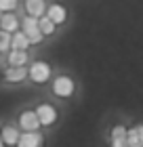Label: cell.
<instances>
[{
  "instance_id": "52a82bcc",
  "label": "cell",
  "mask_w": 143,
  "mask_h": 147,
  "mask_svg": "<svg viewBox=\"0 0 143 147\" xmlns=\"http://www.w3.org/2000/svg\"><path fill=\"white\" fill-rule=\"evenodd\" d=\"M0 28L6 30V32H17V30H21V21H19V17L15 15V13H11V11H4L2 13V17H0Z\"/></svg>"
},
{
  "instance_id": "2e32d148",
  "label": "cell",
  "mask_w": 143,
  "mask_h": 147,
  "mask_svg": "<svg viewBox=\"0 0 143 147\" xmlns=\"http://www.w3.org/2000/svg\"><path fill=\"white\" fill-rule=\"evenodd\" d=\"M13 49V34L6 30H0V53H6Z\"/></svg>"
},
{
  "instance_id": "d6986e66",
  "label": "cell",
  "mask_w": 143,
  "mask_h": 147,
  "mask_svg": "<svg viewBox=\"0 0 143 147\" xmlns=\"http://www.w3.org/2000/svg\"><path fill=\"white\" fill-rule=\"evenodd\" d=\"M139 132H141V145H143V124L139 126Z\"/></svg>"
},
{
  "instance_id": "30bf717a",
  "label": "cell",
  "mask_w": 143,
  "mask_h": 147,
  "mask_svg": "<svg viewBox=\"0 0 143 147\" xmlns=\"http://www.w3.org/2000/svg\"><path fill=\"white\" fill-rule=\"evenodd\" d=\"M6 61H9V65H25V63L30 61L28 51H25V49H11Z\"/></svg>"
},
{
  "instance_id": "9a60e30c",
  "label": "cell",
  "mask_w": 143,
  "mask_h": 147,
  "mask_svg": "<svg viewBox=\"0 0 143 147\" xmlns=\"http://www.w3.org/2000/svg\"><path fill=\"white\" fill-rule=\"evenodd\" d=\"M55 28H57V23L53 21V19H51L49 15H42V17H40V30L44 32V36L55 34Z\"/></svg>"
},
{
  "instance_id": "ba28073f",
  "label": "cell",
  "mask_w": 143,
  "mask_h": 147,
  "mask_svg": "<svg viewBox=\"0 0 143 147\" xmlns=\"http://www.w3.org/2000/svg\"><path fill=\"white\" fill-rule=\"evenodd\" d=\"M42 135L38 130H23L21 137H19V147H38L42 145Z\"/></svg>"
},
{
  "instance_id": "3957f363",
  "label": "cell",
  "mask_w": 143,
  "mask_h": 147,
  "mask_svg": "<svg viewBox=\"0 0 143 147\" xmlns=\"http://www.w3.org/2000/svg\"><path fill=\"white\" fill-rule=\"evenodd\" d=\"M74 88H76V84H74V80L70 76H59L55 78V82H53V92H55L57 97H72L74 95Z\"/></svg>"
},
{
  "instance_id": "7c38bea8",
  "label": "cell",
  "mask_w": 143,
  "mask_h": 147,
  "mask_svg": "<svg viewBox=\"0 0 143 147\" xmlns=\"http://www.w3.org/2000/svg\"><path fill=\"white\" fill-rule=\"evenodd\" d=\"M0 132H2L4 145H19V137H21L19 128H15V126H11V124H6Z\"/></svg>"
},
{
  "instance_id": "7a4b0ae2",
  "label": "cell",
  "mask_w": 143,
  "mask_h": 147,
  "mask_svg": "<svg viewBox=\"0 0 143 147\" xmlns=\"http://www.w3.org/2000/svg\"><path fill=\"white\" fill-rule=\"evenodd\" d=\"M30 78L36 84H44L51 78V65L46 61H34L30 65Z\"/></svg>"
},
{
  "instance_id": "8fae6325",
  "label": "cell",
  "mask_w": 143,
  "mask_h": 147,
  "mask_svg": "<svg viewBox=\"0 0 143 147\" xmlns=\"http://www.w3.org/2000/svg\"><path fill=\"white\" fill-rule=\"evenodd\" d=\"M25 13L34 17L46 15V2L44 0H25Z\"/></svg>"
},
{
  "instance_id": "277c9868",
  "label": "cell",
  "mask_w": 143,
  "mask_h": 147,
  "mask_svg": "<svg viewBox=\"0 0 143 147\" xmlns=\"http://www.w3.org/2000/svg\"><path fill=\"white\" fill-rule=\"evenodd\" d=\"M28 76H30V67H25V65H9V69L4 71L6 82H11V84L23 82Z\"/></svg>"
},
{
  "instance_id": "4fadbf2b",
  "label": "cell",
  "mask_w": 143,
  "mask_h": 147,
  "mask_svg": "<svg viewBox=\"0 0 143 147\" xmlns=\"http://www.w3.org/2000/svg\"><path fill=\"white\" fill-rule=\"evenodd\" d=\"M46 15L59 25V23H63L67 19V11H65V6H61V4H51L49 9H46Z\"/></svg>"
},
{
  "instance_id": "e0dca14e",
  "label": "cell",
  "mask_w": 143,
  "mask_h": 147,
  "mask_svg": "<svg viewBox=\"0 0 143 147\" xmlns=\"http://www.w3.org/2000/svg\"><path fill=\"white\" fill-rule=\"evenodd\" d=\"M128 145H133V147H139L141 145V132H139V126L137 128H128Z\"/></svg>"
},
{
  "instance_id": "ac0fdd59",
  "label": "cell",
  "mask_w": 143,
  "mask_h": 147,
  "mask_svg": "<svg viewBox=\"0 0 143 147\" xmlns=\"http://www.w3.org/2000/svg\"><path fill=\"white\" fill-rule=\"evenodd\" d=\"M0 9L2 11H15L17 9V0H0Z\"/></svg>"
},
{
  "instance_id": "5bb4252c",
  "label": "cell",
  "mask_w": 143,
  "mask_h": 147,
  "mask_svg": "<svg viewBox=\"0 0 143 147\" xmlns=\"http://www.w3.org/2000/svg\"><path fill=\"white\" fill-rule=\"evenodd\" d=\"M30 46H32V40H30V36L25 34L23 30L13 32V49H25L28 51Z\"/></svg>"
},
{
  "instance_id": "5b68a950",
  "label": "cell",
  "mask_w": 143,
  "mask_h": 147,
  "mask_svg": "<svg viewBox=\"0 0 143 147\" xmlns=\"http://www.w3.org/2000/svg\"><path fill=\"white\" fill-rule=\"evenodd\" d=\"M19 126H21L23 130H38L40 126H42V122H40L36 109H34V111H32V109L23 111L21 116H19Z\"/></svg>"
},
{
  "instance_id": "44dd1931",
  "label": "cell",
  "mask_w": 143,
  "mask_h": 147,
  "mask_svg": "<svg viewBox=\"0 0 143 147\" xmlns=\"http://www.w3.org/2000/svg\"><path fill=\"white\" fill-rule=\"evenodd\" d=\"M0 30H2V28H0Z\"/></svg>"
},
{
  "instance_id": "6da1fadb",
  "label": "cell",
  "mask_w": 143,
  "mask_h": 147,
  "mask_svg": "<svg viewBox=\"0 0 143 147\" xmlns=\"http://www.w3.org/2000/svg\"><path fill=\"white\" fill-rule=\"evenodd\" d=\"M21 30L30 36L32 44H40L44 38V32L40 30V17H34V15H25L21 19Z\"/></svg>"
},
{
  "instance_id": "9c48e42d",
  "label": "cell",
  "mask_w": 143,
  "mask_h": 147,
  "mask_svg": "<svg viewBox=\"0 0 143 147\" xmlns=\"http://www.w3.org/2000/svg\"><path fill=\"white\" fill-rule=\"evenodd\" d=\"M112 145L116 147H126L128 145V128H124V126H114L112 128Z\"/></svg>"
},
{
  "instance_id": "8992f818",
  "label": "cell",
  "mask_w": 143,
  "mask_h": 147,
  "mask_svg": "<svg viewBox=\"0 0 143 147\" xmlns=\"http://www.w3.org/2000/svg\"><path fill=\"white\" fill-rule=\"evenodd\" d=\"M36 113H38V118H40V122H42V126H51V124H55V120H57V109L53 107L51 103L38 105V107H36Z\"/></svg>"
},
{
  "instance_id": "ffe728a7",
  "label": "cell",
  "mask_w": 143,
  "mask_h": 147,
  "mask_svg": "<svg viewBox=\"0 0 143 147\" xmlns=\"http://www.w3.org/2000/svg\"><path fill=\"white\" fill-rule=\"evenodd\" d=\"M0 145H4V139H2V132H0Z\"/></svg>"
}]
</instances>
